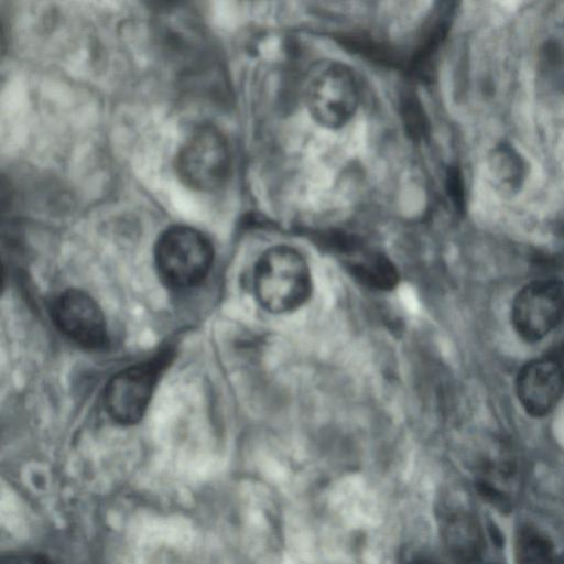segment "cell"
Here are the masks:
<instances>
[{
    "mask_svg": "<svg viewBox=\"0 0 564 564\" xmlns=\"http://www.w3.org/2000/svg\"><path fill=\"white\" fill-rule=\"evenodd\" d=\"M253 289L259 304L273 314L291 313L311 297L312 274L305 258L289 246H274L258 259Z\"/></svg>",
    "mask_w": 564,
    "mask_h": 564,
    "instance_id": "1",
    "label": "cell"
},
{
    "mask_svg": "<svg viewBox=\"0 0 564 564\" xmlns=\"http://www.w3.org/2000/svg\"><path fill=\"white\" fill-rule=\"evenodd\" d=\"M154 259L166 285L185 289L206 278L213 264L214 249L200 231L187 226H173L158 238Z\"/></svg>",
    "mask_w": 564,
    "mask_h": 564,
    "instance_id": "2",
    "label": "cell"
},
{
    "mask_svg": "<svg viewBox=\"0 0 564 564\" xmlns=\"http://www.w3.org/2000/svg\"><path fill=\"white\" fill-rule=\"evenodd\" d=\"M304 101L312 118L321 126L329 129L345 126L358 107L354 74L338 62L315 64L305 78Z\"/></svg>",
    "mask_w": 564,
    "mask_h": 564,
    "instance_id": "3",
    "label": "cell"
},
{
    "mask_svg": "<svg viewBox=\"0 0 564 564\" xmlns=\"http://www.w3.org/2000/svg\"><path fill=\"white\" fill-rule=\"evenodd\" d=\"M230 152L224 135L214 127L203 126L184 142L176 156V172L186 186L213 192L230 175Z\"/></svg>",
    "mask_w": 564,
    "mask_h": 564,
    "instance_id": "4",
    "label": "cell"
},
{
    "mask_svg": "<svg viewBox=\"0 0 564 564\" xmlns=\"http://www.w3.org/2000/svg\"><path fill=\"white\" fill-rule=\"evenodd\" d=\"M169 354L130 366L116 373L105 389V408L119 424L131 425L143 416Z\"/></svg>",
    "mask_w": 564,
    "mask_h": 564,
    "instance_id": "5",
    "label": "cell"
},
{
    "mask_svg": "<svg viewBox=\"0 0 564 564\" xmlns=\"http://www.w3.org/2000/svg\"><path fill=\"white\" fill-rule=\"evenodd\" d=\"M564 316V285L555 279H540L524 285L516 295L511 321L527 341L547 336Z\"/></svg>",
    "mask_w": 564,
    "mask_h": 564,
    "instance_id": "6",
    "label": "cell"
},
{
    "mask_svg": "<svg viewBox=\"0 0 564 564\" xmlns=\"http://www.w3.org/2000/svg\"><path fill=\"white\" fill-rule=\"evenodd\" d=\"M52 319L68 338L88 349L108 345L109 337L104 314L87 293L69 289L52 303Z\"/></svg>",
    "mask_w": 564,
    "mask_h": 564,
    "instance_id": "7",
    "label": "cell"
},
{
    "mask_svg": "<svg viewBox=\"0 0 564 564\" xmlns=\"http://www.w3.org/2000/svg\"><path fill=\"white\" fill-rule=\"evenodd\" d=\"M516 391L523 409L532 416H544L564 392V366L553 355L534 359L519 371Z\"/></svg>",
    "mask_w": 564,
    "mask_h": 564,
    "instance_id": "8",
    "label": "cell"
},
{
    "mask_svg": "<svg viewBox=\"0 0 564 564\" xmlns=\"http://www.w3.org/2000/svg\"><path fill=\"white\" fill-rule=\"evenodd\" d=\"M442 539L456 564H484L486 539L473 513L464 509L449 511L442 520Z\"/></svg>",
    "mask_w": 564,
    "mask_h": 564,
    "instance_id": "9",
    "label": "cell"
},
{
    "mask_svg": "<svg viewBox=\"0 0 564 564\" xmlns=\"http://www.w3.org/2000/svg\"><path fill=\"white\" fill-rule=\"evenodd\" d=\"M489 175L502 194H514L525 177L524 161L510 145L500 144L489 155Z\"/></svg>",
    "mask_w": 564,
    "mask_h": 564,
    "instance_id": "10",
    "label": "cell"
},
{
    "mask_svg": "<svg viewBox=\"0 0 564 564\" xmlns=\"http://www.w3.org/2000/svg\"><path fill=\"white\" fill-rule=\"evenodd\" d=\"M347 267L354 278L372 289L391 290L399 281L397 268L380 253H366L350 259Z\"/></svg>",
    "mask_w": 564,
    "mask_h": 564,
    "instance_id": "11",
    "label": "cell"
},
{
    "mask_svg": "<svg viewBox=\"0 0 564 564\" xmlns=\"http://www.w3.org/2000/svg\"><path fill=\"white\" fill-rule=\"evenodd\" d=\"M514 557L516 564H557L556 551L551 540L531 525H523L518 530Z\"/></svg>",
    "mask_w": 564,
    "mask_h": 564,
    "instance_id": "12",
    "label": "cell"
},
{
    "mask_svg": "<svg viewBox=\"0 0 564 564\" xmlns=\"http://www.w3.org/2000/svg\"><path fill=\"white\" fill-rule=\"evenodd\" d=\"M402 118L412 137L420 139L426 134L429 123H426V117L422 107L414 97L408 96L403 101Z\"/></svg>",
    "mask_w": 564,
    "mask_h": 564,
    "instance_id": "13",
    "label": "cell"
},
{
    "mask_svg": "<svg viewBox=\"0 0 564 564\" xmlns=\"http://www.w3.org/2000/svg\"><path fill=\"white\" fill-rule=\"evenodd\" d=\"M447 195L456 210L462 213L465 209V191L462 174L458 169L452 166L446 173L445 182Z\"/></svg>",
    "mask_w": 564,
    "mask_h": 564,
    "instance_id": "14",
    "label": "cell"
},
{
    "mask_svg": "<svg viewBox=\"0 0 564 564\" xmlns=\"http://www.w3.org/2000/svg\"><path fill=\"white\" fill-rule=\"evenodd\" d=\"M0 564H52L51 561L37 553L14 552L2 555Z\"/></svg>",
    "mask_w": 564,
    "mask_h": 564,
    "instance_id": "15",
    "label": "cell"
},
{
    "mask_svg": "<svg viewBox=\"0 0 564 564\" xmlns=\"http://www.w3.org/2000/svg\"><path fill=\"white\" fill-rule=\"evenodd\" d=\"M417 564H433V563H431V562H420Z\"/></svg>",
    "mask_w": 564,
    "mask_h": 564,
    "instance_id": "16",
    "label": "cell"
}]
</instances>
